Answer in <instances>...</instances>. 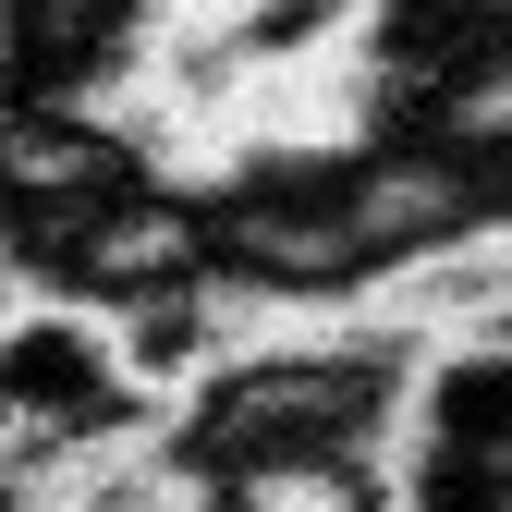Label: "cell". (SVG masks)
I'll use <instances>...</instances> for the list:
<instances>
[{"mask_svg":"<svg viewBox=\"0 0 512 512\" xmlns=\"http://www.w3.org/2000/svg\"><path fill=\"white\" fill-rule=\"evenodd\" d=\"M354 305L415 354H500L512 342V208H476L464 232L391 256Z\"/></svg>","mask_w":512,"mask_h":512,"instance_id":"obj_1","label":"cell"}]
</instances>
